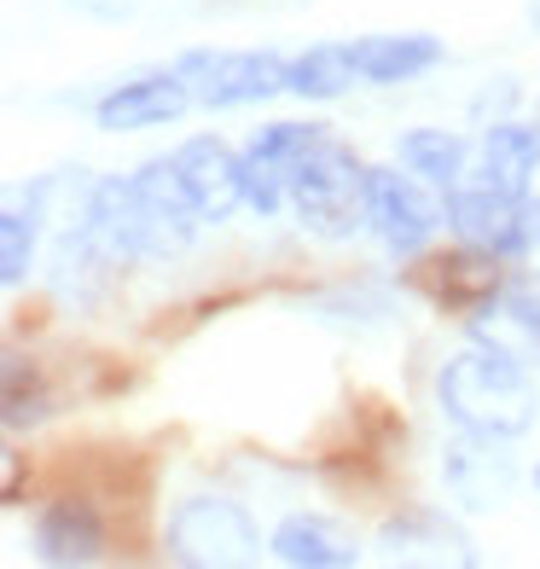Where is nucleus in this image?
Instances as JSON below:
<instances>
[{
    "mask_svg": "<svg viewBox=\"0 0 540 569\" xmlns=\"http://www.w3.org/2000/svg\"><path fill=\"white\" fill-rule=\"evenodd\" d=\"M430 390H436V412H442L453 430L523 442V436L540 425L534 367L518 360V355H506V349H494V343L466 338L453 355H442Z\"/></svg>",
    "mask_w": 540,
    "mask_h": 569,
    "instance_id": "nucleus-1",
    "label": "nucleus"
},
{
    "mask_svg": "<svg viewBox=\"0 0 540 569\" xmlns=\"http://www.w3.org/2000/svg\"><path fill=\"white\" fill-rule=\"evenodd\" d=\"M291 180V221L314 232L326 244H349L354 232H367V187L372 163L338 134H326L286 169Z\"/></svg>",
    "mask_w": 540,
    "mask_h": 569,
    "instance_id": "nucleus-2",
    "label": "nucleus"
},
{
    "mask_svg": "<svg viewBox=\"0 0 540 569\" xmlns=\"http://www.w3.org/2000/svg\"><path fill=\"white\" fill-rule=\"evenodd\" d=\"M268 535L256 523V511L233 495H187L163 517V558L169 563H262Z\"/></svg>",
    "mask_w": 540,
    "mask_h": 569,
    "instance_id": "nucleus-3",
    "label": "nucleus"
},
{
    "mask_svg": "<svg viewBox=\"0 0 540 569\" xmlns=\"http://www.w3.org/2000/svg\"><path fill=\"white\" fill-rule=\"evenodd\" d=\"M174 70L192 82L198 111H250L291 82V59L279 47H187Z\"/></svg>",
    "mask_w": 540,
    "mask_h": 569,
    "instance_id": "nucleus-4",
    "label": "nucleus"
},
{
    "mask_svg": "<svg viewBox=\"0 0 540 569\" xmlns=\"http://www.w3.org/2000/svg\"><path fill=\"white\" fill-rule=\"evenodd\" d=\"M448 210V232L477 256H494V262H523L540 239V203L534 198H511L488 180L466 174L459 187L442 192Z\"/></svg>",
    "mask_w": 540,
    "mask_h": 569,
    "instance_id": "nucleus-5",
    "label": "nucleus"
},
{
    "mask_svg": "<svg viewBox=\"0 0 540 569\" xmlns=\"http://www.w3.org/2000/svg\"><path fill=\"white\" fill-rule=\"evenodd\" d=\"M448 227L442 192L424 187L413 169L401 163H372V187H367V232L383 244L390 262H419L436 244V232Z\"/></svg>",
    "mask_w": 540,
    "mask_h": 569,
    "instance_id": "nucleus-6",
    "label": "nucleus"
},
{
    "mask_svg": "<svg viewBox=\"0 0 540 569\" xmlns=\"http://www.w3.org/2000/svg\"><path fill=\"white\" fill-rule=\"evenodd\" d=\"M436 477H442V495L453 511L466 517H488L506 511L523 488V459L511 453L506 436H477V430H453L436 459Z\"/></svg>",
    "mask_w": 540,
    "mask_h": 569,
    "instance_id": "nucleus-7",
    "label": "nucleus"
},
{
    "mask_svg": "<svg viewBox=\"0 0 540 569\" xmlns=\"http://www.w3.org/2000/svg\"><path fill=\"white\" fill-rule=\"evenodd\" d=\"M192 106H198L192 82L174 64L134 70V76H122V82H111L93 99V128L99 134H146V128H174Z\"/></svg>",
    "mask_w": 540,
    "mask_h": 569,
    "instance_id": "nucleus-8",
    "label": "nucleus"
},
{
    "mask_svg": "<svg viewBox=\"0 0 540 569\" xmlns=\"http://www.w3.org/2000/svg\"><path fill=\"white\" fill-rule=\"evenodd\" d=\"M169 158L187 180L203 227H227L244 210V146H227L221 134H187L169 146Z\"/></svg>",
    "mask_w": 540,
    "mask_h": 569,
    "instance_id": "nucleus-9",
    "label": "nucleus"
},
{
    "mask_svg": "<svg viewBox=\"0 0 540 569\" xmlns=\"http://www.w3.org/2000/svg\"><path fill=\"white\" fill-rule=\"evenodd\" d=\"M117 268H122V262L93 239L88 221L70 210L64 232L53 239V250H47V291H53V302H64L70 315H93V308L106 302Z\"/></svg>",
    "mask_w": 540,
    "mask_h": 569,
    "instance_id": "nucleus-10",
    "label": "nucleus"
},
{
    "mask_svg": "<svg viewBox=\"0 0 540 569\" xmlns=\"http://www.w3.org/2000/svg\"><path fill=\"white\" fill-rule=\"evenodd\" d=\"M30 552L47 569L99 563V558H106V517H99L93 500H76V495L47 500L36 511V523H30Z\"/></svg>",
    "mask_w": 540,
    "mask_h": 569,
    "instance_id": "nucleus-11",
    "label": "nucleus"
},
{
    "mask_svg": "<svg viewBox=\"0 0 540 569\" xmlns=\"http://www.w3.org/2000/svg\"><path fill=\"white\" fill-rule=\"evenodd\" d=\"M268 558L286 569H354L360 558V535L326 511H286L268 529Z\"/></svg>",
    "mask_w": 540,
    "mask_h": 569,
    "instance_id": "nucleus-12",
    "label": "nucleus"
},
{
    "mask_svg": "<svg viewBox=\"0 0 540 569\" xmlns=\"http://www.w3.org/2000/svg\"><path fill=\"white\" fill-rule=\"evenodd\" d=\"M471 174L500 187L511 198H534V174H540V122L523 117H488L477 122V158Z\"/></svg>",
    "mask_w": 540,
    "mask_h": 569,
    "instance_id": "nucleus-13",
    "label": "nucleus"
},
{
    "mask_svg": "<svg viewBox=\"0 0 540 569\" xmlns=\"http://www.w3.org/2000/svg\"><path fill=\"white\" fill-rule=\"evenodd\" d=\"M349 53L360 70V88H401L430 76L436 64H448V41L430 30H372L349 36Z\"/></svg>",
    "mask_w": 540,
    "mask_h": 569,
    "instance_id": "nucleus-14",
    "label": "nucleus"
},
{
    "mask_svg": "<svg viewBox=\"0 0 540 569\" xmlns=\"http://www.w3.org/2000/svg\"><path fill=\"white\" fill-rule=\"evenodd\" d=\"M466 338L494 343L506 355L529 360V367H540V291H529V284L488 291L477 308H466Z\"/></svg>",
    "mask_w": 540,
    "mask_h": 569,
    "instance_id": "nucleus-15",
    "label": "nucleus"
},
{
    "mask_svg": "<svg viewBox=\"0 0 540 569\" xmlns=\"http://www.w3.org/2000/svg\"><path fill=\"white\" fill-rule=\"evenodd\" d=\"M53 192H59V174H36L30 192L7 198V210H0V284H7V297L23 291L41 268V227Z\"/></svg>",
    "mask_w": 540,
    "mask_h": 569,
    "instance_id": "nucleus-16",
    "label": "nucleus"
},
{
    "mask_svg": "<svg viewBox=\"0 0 540 569\" xmlns=\"http://www.w3.org/2000/svg\"><path fill=\"white\" fill-rule=\"evenodd\" d=\"M477 158V134H459V128H401L396 134V163L413 169L424 187L448 192L471 174Z\"/></svg>",
    "mask_w": 540,
    "mask_h": 569,
    "instance_id": "nucleus-17",
    "label": "nucleus"
},
{
    "mask_svg": "<svg viewBox=\"0 0 540 569\" xmlns=\"http://www.w3.org/2000/svg\"><path fill=\"white\" fill-rule=\"evenodd\" d=\"M378 547L390 563H413V558H430V563H448V558H466L471 563V540L459 535L448 517L436 511H407V517H390V523L378 529Z\"/></svg>",
    "mask_w": 540,
    "mask_h": 569,
    "instance_id": "nucleus-18",
    "label": "nucleus"
},
{
    "mask_svg": "<svg viewBox=\"0 0 540 569\" xmlns=\"http://www.w3.org/2000/svg\"><path fill=\"white\" fill-rule=\"evenodd\" d=\"M349 88H360L349 41H314V47H302V53L291 59L286 99H302V106H338Z\"/></svg>",
    "mask_w": 540,
    "mask_h": 569,
    "instance_id": "nucleus-19",
    "label": "nucleus"
},
{
    "mask_svg": "<svg viewBox=\"0 0 540 569\" xmlns=\"http://www.w3.org/2000/svg\"><path fill=\"white\" fill-rule=\"evenodd\" d=\"M331 134V122H291V117H279V122H262V128H250V140H244V151L250 158H268V163H279V169H291L297 158L314 140H326Z\"/></svg>",
    "mask_w": 540,
    "mask_h": 569,
    "instance_id": "nucleus-20",
    "label": "nucleus"
},
{
    "mask_svg": "<svg viewBox=\"0 0 540 569\" xmlns=\"http://www.w3.org/2000/svg\"><path fill=\"white\" fill-rule=\"evenodd\" d=\"M314 308H320V320H338V326H378V320L396 315L390 297H372V291H338Z\"/></svg>",
    "mask_w": 540,
    "mask_h": 569,
    "instance_id": "nucleus-21",
    "label": "nucleus"
},
{
    "mask_svg": "<svg viewBox=\"0 0 540 569\" xmlns=\"http://www.w3.org/2000/svg\"><path fill=\"white\" fill-rule=\"evenodd\" d=\"M511 106H518V82H511V76H494V82L471 99V117H477V122H488V111L511 117Z\"/></svg>",
    "mask_w": 540,
    "mask_h": 569,
    "instance_id": "nucleus-22",
    "label": "nucleus"
},
{
    "mask_svg": "<svg viewBox=\"0 0 540 569\" xmlns=\"http://www.w3.org/2000/svg\"><path fill=\"white\" fill-rule=\"evenodd\" d=\"M64 7H76V12L93 18V23H128V18H140L146 0H64Z\"/></svg>",
    "mask_w": 540,
    "mask_h": 569,
    "instance_id": "nucleus-23",
    "label": "nucleus"
},
{
    "mask_svg": "<svg viewBox=\"0 0 540 569\" xmlns=\"http://www.w3.org/2000/svg\"><path fill=\"white\" fill-rule=\"evenodd\" d=\"M529 482H534V495H540V459H534V471H529Z\"/></svg>",
    "mask_w": 540,
    "mask_h": 569,
    "instance_id": "nucleus-24",
    "label": "nucleus"
},
{
    "mask_svg": "<svg viewBox=\"0 0 540 569\" xmlns=\"http://www.w3.org/2000/svg\"><path fill=\"white\" fill-rule=\"evenodd\" d=\"M534 250H540V239H534Z\"/></svg>",
    "mask_w": 540,
    "mask_h": 569,
    "instance_id": "nucleus-25",
    "label": "nucleus"
}]
</instances>
